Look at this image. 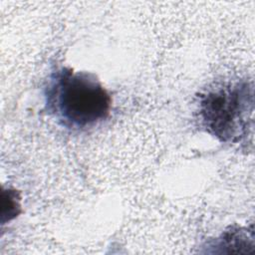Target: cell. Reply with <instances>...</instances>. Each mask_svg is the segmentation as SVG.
<instances>
[{
  "instance_id": "obj_1",
  "label": "cell",
  "mask_w": 255,
  "mask_h": 255,
  "mask_svg": "<svg viewBox=\"0 0 255 255\" xmlns=\"http://www.w3.org/2000/svg\"><path fill=\"white\" fill-rule=\"evenodd\" d=\"M44 100L48 115L73 131L95 128L112 110V97L94 73L64 66L49 75Z\"/></svg>"
},
{
  "instance_id": "obj_2",
  "label": "cell",
  "mask_w": 255,
  "mask_h": 255,
  "mask_svg": "<svg viewBox=\"0 0 255 255\" xmlns=\"http://www.w3.org/2000/svg\"><path fill=\"white\" fill-rule=\"evenodd\" d=\"M253 82L236 80L200 94L198 113L204 130L224 143H239L253 127Z\"/></svg>"
}]
</instances>
